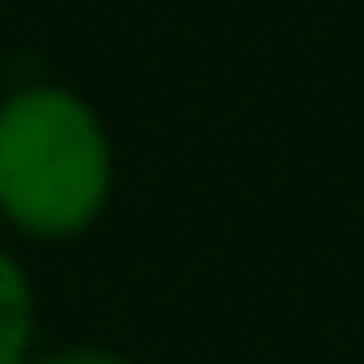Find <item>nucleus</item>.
<instances>
[{
  "label": "nucleus",
  "instance_id": "f257e3e1",
  "mask_svg": "<svg viewBox=\"0 0 364 364\" xmlns=\"http://www.w3.org/2000/svg\"><path fill=\"white\" fill-rule=\"evenodd\" d=\"M119 188L102 108L63 80L0 91V228L34 245L91 233Z\"/></svg>",
  "mask_w": 364,
  "mask_h": 364
},
{
  "label": "nucleus",
  "instance_id": "f03ea898",
  "mask_svg": "<svg viewBox=\"0 0 364 364\" xmlns=\"http://www.w3.org/2000/svg\"><path fill=\"white\" fill-rule=\"evenodd\" d=\"M40 353V290L28 262L0 239V364H28Z\"/></svg>",
  "mask_w": 364,
  "mask_h": 364
},
{
  "label": "nucleus",
  "instance_id": "7ed1b4c3",
  "mask_svg": "<svg viewBox=\"0 0 364 364\" xmlns=\"http://www.w3.org/2000/svg\"><path fill=\"white\" fill-rule=\"evenodd\" d=\"M28 364H136V358H125L119 347H102V341H63V347H40Z\"/></svg>",
  "mask_w": 364,
  "mask_h": 364
},
{
  "label": "nucleus",
  "instance_id": "20e7f679",
  "mask_svg": "<svg viewBox=\"0 0 364 364\" xmlns=\"http://www.w3.org/2000/svg\"><path fill=\"white\" fill-rule=\"evenodd\" d=\"M0 91H6V85H0Z\"/></svg>",
  "mask_w": 364,
  "mask_h": 364
}]
</instances>
